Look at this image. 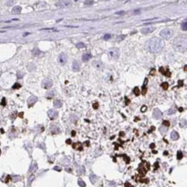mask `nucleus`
<instances>
[{
  "label": "nucleus",
  "instance_id": "nucleus-1",
  "mask_svg": "<svg viewBox=\"0 0 187 187\" xmlns=\"http://www.w3.org/2000/svg\"><path fill=\"white\" fill-rule=\"evenodd\" d=\"M146 46H147V48H148V50L150 52L157 54V53H159L161 50L163 49L164 42L161 39H158L157 37H153L148 41Z\"/></svg>",
  "mask_w": 187,
  "mask_h": 187
},
{
  "label": "nucleus",
  "instance_id": "nucleus-2",
  "mask_svg": "<svg viewBox=\"0 0 187 187\" xmlns=\"http://www.w3.org/2000/svg\"><path fill=\"white\" fill-rule=\"evenodd\" d=\"M173 45L175 48L181 53L185 52L187 50V37L186 36H179L175 40Z\"/></svg>",
  "mask_w": 187,
  "mask_h": 187
},
{
  "label": "nucleus",
  "instance_id": "nucleus-3",
  "mask_svg": "<svg viewBox=\"0 0 187 187\" xmlns=\"http://www.w3.org/2000/svg\"><path fill=\"white\" fill-rule=\"evenodd\" d=\"M173 35V31L171 28H164L160 31V36L164 39H170Z\"/></svg>",
  "mask_w": 187,
  "mask_h": 187
},
{
  "label": "nucleus",
  "instance_id": "nucleus-4",
  "mask_svg": "<svg viewBox=\"0 0 187 187\" xmlns=\"http://www.w3.org/2000/svg\"><path fill=\"white\" fill-rule=\"evenodd\" d=\"M108 55L111 59H118L120 58V50H119V48H116V47L112 48L108 51Z\"/></svg>",
  "mask_w": 187,
  "mask_h": 187
},
{
  "label": "nucleus",
  "instance_id": "nucleus-5",
  "mask_svg": "<svg viewBox=\"0 0 187 187\" xmlns=\"http://www.w3.org/2000/svg\"><path fill=\"white\" fill-rule=\"evenodd\" d=\"M42 87L43 89H49L50 87H52L53 85V81L50 78H44L42 82Z\"/></svg>",
  "mask_w": 187,
  "mask_h": 187
},
{
  "label": "nucleus",
  "instance_id": "nucleus-6",
  "mask_svg": "<svg viewBox=\"0 0 187 187\" xmlns=\"http://www.w3.org/2000/svg\"><path fill=\"white\" fill-rule=\"evenodd\" d=\"M58 62L61 65H65L68 62V55L65 53H62L58 56Z\"/></svg>",
  "mask_w": 187,
  "mask_h": 187
},
{
  "label": "nucleus",
  "instance_id": "nucleus-7",
  "mask_svg": "<svg viewBox=\"0 0 187 187\" xmlns=\"http://www.w3.org/2000/svg\"><path fill=\"white\" fill-rule=\"evenodd\" d=\"M48 116L49 117V119L51 120H55L57 118L58 116V112L55 109H49L48 111Z\"/></svg>",
  "mask_w": 187,
  "mask_h": 187
},
{
  "label": "nucleus",
  "instance_id": "nucleus-8",
  "mask_svg": "<svg viewBox=\"0 0 187 187\" xmlns=\"http://www.w3.org/2000/svg\"><path fill=\"white\" fill-rule=\"evenodd\" d=\"M155 30V28L153 26H148L146 27V28H143L141 29V33L143 35H148V34H151L152 32H153Z\"/></svg>",
  "mask_w": 187,
  "mask_h": 187
},
{
  "label": "nucleus",
  "instance_id": "nucleus-9",
  "mask_svg": "<svg viewBox=\"0 0 187 187\" xmlns=\"http://www.w3.org/2000/svg\"><path fill=\"white\" fill-rule=\"evenodd\" d=\"M163 116V113L161 111L160 109H158V108H156V109H153V116L155 119H159L162 117Z\"/></svg>",
  "mask_w": 187,
  "mask_h": 187
},
{
  "label": "nucleus",
  "instance_id": "nucleus-10",
  "mask_svg": "<svg viewBox=\"0 0 187 187\" xmlns=\"http://www.w3.org/2000/svg\"><path fill=\"white\" fill-rule=\"evenodd\" d=\"M55 5L58 6V7H69V6L71 5V3H70L69 1H66V0L62 1H62H58V2H56Z\"/></svg>",
  "mask_w": 187,
  "mask_h": 187
},
{
  "label": "nucleus",
  "instance_id": "nucleus-11",
  "mask_svg": "<svg viewBox=\"0 0 187 187\" xmlns=\"http://www.w3.org/2000/svg\"><path fill=\"white\" fill-rule=\"evenodd\" d=\"M36 101H37V97H35V96H31L30 97H29V99L27 101V104H28V107L30 108L34 105V104H36Z\"/></svg>",
  "mask_w": 187,
  "mask_h": 187
},
{
  "label": "nucleus",
  "instance_id": "nucleus-12",
  "mask_svg": "<svg viewBox=\"0 0 187 187\" xmlns=\"http://www.w3.org/2000/svg\"><path fill=\"white\" fill-rule=\"evenodd\" d=\"M72 69L74 70V72L80 71V64H79V62L77 61V60H74V61H73Z\"/></svg>",
  "mask_w": 187,
  "mask_h": 187
},
{
  "label": "nucleus",
  "instance_id": "nucleus-13",
  "mask_svg": "<svg viewBox=\"0 0 187 187\" xmlns=\"http://www.w3.org/2000/svg\"><path fill=\"white\" fill-rule=\"evenodd\" d=\"M159 72H160L161 73H163V75L166 76V77H171V73H170V71H169V69L165 70L164 67H160V68H159Z\"/></svg>",
  "mask_w": 187,
  "mask_h": 187
},
{
  "label": "nucleus",
  "instance_id": "nucleus-14",
  "mask_svg": "<svg viewBox=\"0 0 187 187\" xmlns=\"http://www.w3.org/2000/svg\"><path fill=\"white\" fill-rule=\"evenodd\" d=\"M37 170V164L36 162H32L30 166V173H35L36 171Z\"/></svg>",
  "mask_w": 187,
  "mask_h": 187
},
{
  "label": "nucleus",
  "instance_id": "nucleus-15",
  "mask_svg": "<svg viewBox=\"0 0 187 187\" xmlns=\"http://www.w3.org/2000/svg\"><path fill=\"white\" fill-rule=\"evenodd\" d=\"M51 133L55 135V134H59L60 133V128L59 127H57L56 125H52L51 126Z\"/></svg>",
  "mask_w": 187,
  "mask_h": 187
},
{
  "label": "nucleus",
  "instance_id": "nucleus-16",
  "mask_svg": "<svg viewBox=\"0 0 187 187\" xmlns=\"http://www.w3.org/2000/svg\"><path fill=\"white\" fill-rule=\"evenodd\" d=\"M178 138H179V135L177 134V132H176V131H172V132L171 133V139H172V141L178 140Z\"/></svg>",
  "mask_w": 187,
  "mask_h": 187
},
{
  "label": "nucleus",
  "instance_id": "nucleus-17",
  "mask_svg": "<svg viewBox=\"0 0 187 187\" xmlns=\"http://www.w3.org/2000/svg\"><path fill=\"white\" fill-rule=\"evenodd\" d=\"M147 82H148V79L147 78H145L144 84L142 85V95H146V91H147V88H146V85H147Z\"/></svg>",
  "mask_w": 187,
  "mask_h": 187
},
{
  "label": "nucleus",
  "instance_id": "nucleus-18",
  "mask_svg": "<svg viewBox=\"0 0 187 187\" xmlns=\"http://www.w3.org/2000/svg\"><path fill=\"white\" fill-rule=\"evenodd\" d=\"M92 58V55L89 54V53H86V54H84L83 55H82V60L83 61H89V59Z\"/></svg>",
  "mask_w": 187,
  "mask_h": 187
},
{
  "label": "nucleus",
  "instance_id": "nucleus-19",
  "mask_svg": "<svg viewBox=\"0 0 187 187\" xmlns=\"http://www.w3.org/2000/svg\"><path fill=\"white\" fill-rule=\"evenodd\" d=\"M21 10H22L21 6L17 5V6H15V7L12 9V13H13V14H19L20 12H21Z\"/></svg>",
  "mask_w": 187,
  "mask_h": 187
},
{
  "label": "nucleus",
  "instance_id": "nucleus-20",
  "mask_svg": "<svg viewBox=\"0 0 187 187\" xmlns=\"http://www.w3.org/2000/svg\"><path fill=\"white\" fill-rule=\"evenodd\" d=\"M94 66L95 68H97L98 70H101V69L103 68V65L101 63V61H94Z\"/></svg>",
  "mask_w": 187,
  "mask_h": 187
},
{
  "label": "nucleus",
  "instance_id": "nucleus-21",
  "mask_svg": "<svg viewBox=\"0 0 187 187\" xmlns=\"http://www.w3.org/2000/svg\"><path fill=\"white\" fill-rule=\"evenodd\" d=\"M89 179H90L92 184H95V182L97 181L98 178H97V176H96L95 174L92 173V174H90V176H89Z\"/></svg>",
  "mask_w": 187,
  "mask_h": 187
},
{
  "label": "nucleus",
  "instance_id": "nucleus-22",
  "mask_svg": "<svg viewBox=\"0 0 187 187\" xmlns=\"http://www.w3.org/2000/svg\"><path fill=\"white\" fill-rule=\"evenodd\" d=\"M32 55H34V56H40V55H42L43 54H42V52L40 51V50L38 49V48H34L33 50H32Z\"/></svg>",
  "mask_w": 187,
  "mask_h": 187
},
{
  "label": "nucleus",
  "instance_id": "nucleus-23",
  "mask_svg": "<svg viewBox=\"0 0 187 187\" xmlns=\"http://www.w3.org/2000/svg\"><path fill=\"white\" fill-rule=\"evenodd\" d=\"M54 106L55 107V108H61V107L62 106V103L61 100L57 99V100H55L54 101Z\"/></svg>",
  "mask_w": 187,
  "mask_h": 187
},
{
  "label": "nucleus",
  "instance_id": "nucleus-24",
  "mask_svg": "<svg viewBox=\"0 0 187 187\" xmlns=\"http://www.w3.org/2000/svg\"><path fill=\"white\" fill-rule=\"evenodd\" d=\"M73 147L75 148V149H78V150L82 149V144H81V143H74V144L73 145Z\"/></svg>",
  "mask_w": 187,
  "mask_h": 187
},
{
  "label": "nucleus",
  "instance_id": "nucleus-25",
  "mask_svg": "<svg viewBox=\"0 0 187 187\" xmlns=\"http://www.w3.org/2000/svg\"><path fill=\"white\" fill-rule=\"evenodd\" d=\"M181 28H182V30L187 31V22H184L181 23Z\"/></svg>",
  "mask_w": 187,
  "mask_h": 187
},
{
  "label": "nucleus",
  "instance_id": "nucleus-26",
  "mask_svg": "<svg viewBox=\"0 0 187 187\" xmlns=\"http://www.w3.org/2000/svg\"><path fill=\"white\" fill-rule=\"evenodd\" d=\"M161 87L163 88V90H167L168 87H169V84L167 82H163L161 84Z\"/></svg>",
  "mask_w": 187,
  "mask_h": 187
},
{
  "label": "nucleus",
  "instance_id": "nucleus-27",
  "mask_svg": "<svg viewBox=\"0 0 187 187\" xmlns=\"http://www.w3.org/2000/svg\"><path fill=\"white\" fill-rule=\"evenodd\" d=\"M183 158V153L181 151H177V160H181Z\"/></svg>",
  "mask_w": 187,
  "mask_h": 187
},
{
  "label": "nucleus",
  "instance_id": "nucleus-28",
  "mask_svg": "<svg viewBox=\"0 0 187 187\" xmlns=\"http://www.w3.org/2000/svg\"><path fill=\"white\" fill-rule=\"evenodd\" d=\"M78 185H79L81 187H85V186H86V184H85V182H84L83 180H82V179L78 180Z\"/></svg>",
  "mask_w": 187,
  "mask_h": 187
},
{
  "label": "nucleus",
  "instance_id": "nucleus-29",
  "mask_svg": "<svg viewBox=\"0 0 187 187\" xmlns=\"http://www.w3.org/2000/svg\"><path fill=\"white\" fill-rule=\"evenodd\" d=\"M78 173L79 174H84L85 173V168H84V166H81L78 170Z\"/></svg>",
  "mask_w": 187,
  "mask_h": 187
},
{
  "label": "nucleus",
  "instance_id": "nucleus-30",
  "mask_svg": "<svg viewBox=\"0 0 187 187\" xmlns=\"http://www.w3.org/2000/svg\"><path fill=\"white\" fill-rule=\"evenodd\" d=\"M41 31L43 30H48V31H57V29H55L54 28H41L40 29Z\"/></svg>",
  "mask_w": 187,
  "mask_h": 187
},
{
  "label": "nucleus",
  "instance_id": "nucleus-31",
  "mask_svg": "<svg viewBox=\"0 0 187 187\" xmlns=\"http://www.w3.org/2000/svg\"><path fill=\"white\" fill-rule=\"evenodd\" d=\"M133 92H134V94L136 95V96H139V93H140L139 87H134V89H133Z\"/></svg>",
  "mask_w": 187,
  "mask_h": 187
},
{
  "label": "nucleus",
  "instance_id": "nucleus-32",
  "mask_svg": "<svg viewBox=\"0 0 187 187\" xmlns=\"http://www.w3.org/2000/svg\"><path fill=\"white\" fill-rule=\"evenodd\" d=\"M176 112V109H174V108H172V109H170L169 110L167 111V114L168 115H173V114Z\"/></svg>",
  "mask_w": 187,
  "mask_h": 187
},
{
  "label": "nucleus",
  "instance_id": "nucleus-33",
  "mask_svg": "<svg viewBox=\"0 0 187 187\" xmlns=\"http://www.w3.org/2000/svg\"><path fill=\"white\" fill-rule=\"evenodd\" d=\"M76 47H78V48H83V47H85V44L82 42H79L76 44Z\"/></svg>",
  "mask_w": 187,
  "mask_h": 187
},
{
  "label": "nucleus",
  "instance_id": "nucleus-34",
  "mask_svg": "<svg viewBox=\"0 0 187 187\" xmlns=\"http://www.w3.org/2000/svg\"><path fill=\"white\" fill-rule=\"evenodd\" d=\"M166 129H167V128H166V127H165V126H162V127H160V128H159V131H160L162 134L166 132Z\"/></svg>",
  "mask_w": 187,
  "mask_h": 187
},
{
  "label": "nucleus",
  "instance_id": "nucleus-35",
  "mask_svg": "<svg viewBox=\"0 0 187 187\" xmlns=\"http://www.w3.org/2000/svg\"><path fill=\"white\" fill-rule=\"evenodd\" d=\"M54 96H55V92L54 91H50V92H49L47 94V97H49V98H50V97H54Z\"/></svg>",
  "mask_w": 187,
  "mask_h": 187
},
{
  "label": "nucleus",
  "instance_id": "nucleus-36",
  "mask_svg": "<svg viewBox=\"0 0 187 187\" xmlns=\"http://www.w3.org/2000/svg\"><path fill=\"white\" fill-rule=\"evenodd\" d=\"M94 1H84V5H92L94 4Z\"/></svg>",
  "mask_w": 187,
  "mask_h": 187
},
{
  "label": "nucleus",
  "instance_id": "nucleus-37",
  "mask_svg": "<svg viewBox=\"0 0 187 187\" xmlns=\"http://www.w3.org/2000/svg\"><path fill=\"white\" fill-rule=\"evenodd\" d=\"M110 38H111V35H109V34H106L105 36H103L104 40H108V39H110Z\"/></svg>",
  "mask_w": 187,
  "mask_h": 187
},
{
  "label": "nucleus",
  "instance_id": "nucleus-38",
  "mask_svg": "<svg viewBox=\"0 0 187 187\" xmlns=\"http://www.w3.org/2000/svg\"><path fill=\"white\" fill-rule=\"evenodd\" d=\"M163 126H165V127H166V128H167V127H169V126H170V123H169L168 121H164L163 122Z\"/></svg>",
  "mask_w": 187,
  "mask_h": 187
},
{
  "label": "nucleus",
  "instance_id": "nucleus-39",
  "mask_svg": "<svg viewBox=\"0 0 187 187\" xmlns=\"http://www.w3.org/2000/svg\"><path fill=\"white\" fill-rule=\"evenodd\" d=\"M185 124H186V121H185V120H182V122H181V123H180V127H185Z\"/></svg>",
  "mask_w": 187,
  "mask_h": 187
},
{
  "label": "nucleus",
  "instance_id": "nucleus-40",
  "mask_svg": "<svg viewBox=\"0 0 187 187\" xmlns=\"http://www.w3.org/2000/svg\"><path fill=\"white\" fill-rule=\"evenodd\" d=\"M20 87H21V85H20V84H18V83L15 84V85H13V88H14V89H18V88H20Z\"/></svg>",
  "mask_w": 187,
  "mask_h": 187
},
{
  "label": "nucleus",
  "instance_id": "nucleus-41",
  "mask_svg": "<svg viewBox=\"0 0 187 187\" xmlns=\"http://www.w3.org/2000/svg\"><path fill=\"white\" fill-rule=\"evenodd\" d=\"M34 178H35V177H34V175H32V176H30V179H29V185H30L31 181H32V180H33Z\"/></svg>",
  "mask_w": 187,
  "mask_h": 187
},
{
  "label": "nucleus",
  "instance_id": "nucleus-42",
  "mask_svg": "<svg viewBox=\"0 0 187 187\" xmlns=\"http://www.w3.org/2000/svg\"><path fill=\"white\" fill-rule=\"evenodd\" d=\"M54 170L58 171V172H60V171L62 170V168H61V167H59V166H55V167H54Z\"/></svg>",
  "mask_w": 187,
  "mask_h": 187
},
{
  "label": "nucleus",
  "instance_id": "nucleus-43",
  "mask_svg": "<svg viewBox=\"0 0 187 187\" xmlns=\"http://www.w3.org/2000/svg\"><path fill=\"white\" fill-rule=\"evenodd\" d=\"M93 107H94V109H98V107H99L98 103H95V104H94Z\"/></svg>",
  "mask_w": 187,
  "mask_h": 187
},
{
  "label": "nucleus",
  "instance_id": "nucleus-44",
  "mask_svg": "<svg viewBox=\"0 0 187 187\" xmlns=\"http://www.w3.org/2000/svg\"><path fill=\"white\" fill-rule=\"evenodd\" d=\"M147 109V107L146 106V105H144V106H142V108H141V111L142 112H145L146 111V109Z\"/></svg>",
  "mask_w": 187,
  "mask_h": 187
},
{
  "label": "nucleus",
  "instance_id": "nucleus-45",
  "mask_svg": "<svg viewBox=\"0 0 187 187\" xmlns=\"http://www.w3.org/2000/svg\"><path fill=\"white\" fill-rule=\"evenodd\" d=\"M23 76H24V73H17V77L19 78H21Z\"/></svg>",
  "mask_w": 187,
  "mask_h": 187
},
{
  "label": "nucleus",
  "instance_id": "nucleus-46",
  "mask_svg": "<svg viewBox=\"0 0 187 187\" xmlns=\"http://www.w3.org/2000/svg\"><path fill=\"white\" fill-rule=\"evenodd\" d=\"M183 84H184V83H183V80H179V81H178V87L182 86Z\"/></svg>",
  "mask_w": 187,
  "mask_h": 187
},
{
  "label": "nucleus",
  "instance_id": "nucleus-47",
  "mask_svg": "<svg viewBox=\"0 0 187 187\" xmlns=\"http://www.w3.org/2000/svg\"><path fill=\"white\" fill-rule=\"evenodd\" d=\"M115 14H116V15H124L125 12L124 11H120V12H116Z\"/></svg>",
  "mask_w": 187,
  "mask_h": 187
},
{
  "label": "nucleus",
  "instance_id": "nucleus-48",
  "mask_svg": "<svg viewBox=\"0 0 187 187\" xmlns=\"http://www.w3.org/2000/svg\"><path fill=\"white\" fill-rule=\"evenodd\" d=\"M154 73H155V69H153V70L151 71V73H150V74H151V75H153Z\"/></svg>",
  "mask_w": 187,
  "mask_h": 187
},
{
  "label": "nucleus",
  "instance_id": "nucleus-49",
  "mask_svg": "<svg viewBox=\"0 0 187 187\" xmlns=\"http://www.w3.org/2000/svg\"><path fill=\"white\" fill-rule=\"evenodd\" d=\"M125 186H126V187H133V186H131V185H130L128 183H126V184H125Z\"/></svg>",
  "mask_w": 187,
  "mask_h": 187
},
{
  "label": "nucleus",
  "instance_id": "nucleus-50",
  "mask_svg": "<svg viewBox=\"0 0 187 187\" xmlns=\"http://www.w3.org/2000/svg\"><path fill=\"white\" fill-rule=\"evenodd\" d=\"M2 101H3V102H2V105H5V98H3Z\"/></svg>",
  "mask_w": 187,
  "mask_h": 187
},
{
  "label": "nucleus",
  "instance_id": "nucleus-51",
  "mask_svg": "<svg viewBox=\"0 0 187 187\" xmlns=\"http://www.w3.org/2000/svg\"><path fill=\"white\" fill-rule=\"evenodd\" d=\"M184 71L187 72V65H186V66H184Z\"/></svg>",
  "mask_w": 187,
  "mask_h": 187
},
{
  "label": "nucleus",
  "instance_id": "nucleus-52",
  "mask_svg": "<svg viewBox=\"0 0 187 187\" xmlns=\"http://www.w3.org/2000/svg\"><path fill=\"white\" fill-rule=\"evenodd\" d=\"M67 143L68 144H70L71 143V140H67Z\"/></svg>",
  "mask_w": 187,
  "mask_h": 187
},
{
  "label": "nucleus",
  "instance_id": "nucleus-53",
  "mask_svg": "<svg viewBox=\"0 0 187 187\" xmlns=\"http://www.w3.org/2000/svg\"><path fill=\"white\" fill-rule=\"evenodd\" d=\"M150 147H155V145H154V144H152L151 146H150Z\"/></svg>",
  "mask_w": 187,
  "mask_h": 187
},
{
  "label": "nucleus",
  "instance_id": "nucleus-54",
  "mask_svg": "<svg viewBox=\"0 0 187 187\" xmlns=\"http://www.w3.org/2000/svg\"><path fill=\"white\" fill-rule=\"evenodd\" d=\"M72 135H75V132H74V131H73V132H72Z\"/></svg>",
  "mask_w": 187,
  "mask_h": 187
},
{
  "label": "nucleus",
  "instance_id": "nucleus-55",
  "mask_svg": "<svg viewBox=\"0 0 187 187\" xmlns=\"http://www.w3.org/2000/svg\"><path fill=\"white\" fill-rule=\"evenodd\" d=\"M179 111H180V112L183 111V109H182V108H180V109H179Z\"/></svg>",
  "mask_w": 187,
  "mask_h": 187
},
{
  "label": "nucleus",
  "instance_id": "nucleus-56",
  "mask_svg": "<svg viewBox=\"0 0 187 187\" xmlns=\"http://www.w3.org/2000/svg\"><path fill=\"white\" fill-rule=\"evenodd\" d=\"M0 154H1V150H0Z\"/></svg>",
  "mask_w": 187,
  "mask_h": 187
},
{
  "label": "nucleus",
  "instance_id": "nucleus-57",
  "mask_svg": "<svg viewBox=\"0 0 187 187\" xmlns=\"http://www.w3.org/2000/svg\"><path fill=\"white\" fill-rule=\"evenodd\" d=\"M185 22H187V19H186V21H185Z\"/></svg>",
  "mask_w": 187,
  "mask_h": 187
}]
</instances>
